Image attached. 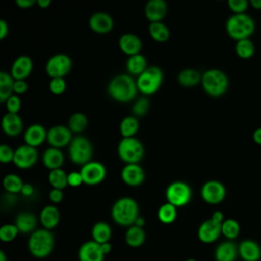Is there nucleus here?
<instances>
[{
	"label": "nucleus",
	"mask_w": 261,
	"mask_h": 261,
	"mask_svg": "<svg viewBox=\"0 0 261 261\" xmlns=\"http://www.w3.org/2000/svg\"><path fill=\"white\" fill-rule=\"evenodd\" d=\"M139 205L130 197H122L114 202L111 208V217L118 225L130 226L139 217Z\"/></svg>",
	"instance_id": "2"
},
{
	"label": "nucleus",
	"mask_w": 261,
	"mask_h": 261,
	"mask_svg": "<svg viewBox=\"0 0 261 261\" xmlns=\"http://www.w3.org/2000/svg\"><path fill=\"white\" fill-rule=\"evenodd\" d=\"M146 17L151 22L161 21L167 12V4L164 0H149L144 8Z\"/></svg>",
	"instance_id": "23"
},
{
	"label": "nucleus",
	"mask_w": 261,
	"mask_h": 261,
	"mask_svg": "<svg viewBox=\"0 0 261 261\" xmlns=\"http://www.w3.org/2000/svg\"><path fill=\"white\" fill-rule=\"evenodd\" d=\"M125 66L129 74L139 76L142 72H144L148 68L147 58L141 53L128 56Z\"/></svg>",
	"instance_id": "29"
},
{
	"label": "nucleus",
	"mask_w": 261,
	"mask_h": 261,
	"mask_svg": "<svg viewBox=\"0 0 261 261\" xmlns=\"http://www.w3.org/2000/svg\"><path fill=\"white\" fill-rule=\"evenodd\" d=\"M54 248V236L46 228H39L30 234L28 249L30 253L39 259L48 257Z\"/></svg>",
	"instance_id": "3"
},
{
	"label": "nucleus",
	"mask_w": 261,
	"mask_h": 261,
	"mask_svg": "<svg viewBox=\"0 0 261 261\" xmlns=\"http://www.w3.org/2000/svg\"><path fill=\"white\" fill-rule=\"evenodd\" d=\"M14 224L18 228L19 232L21 233H32L33 231L36 230L37 226V217L35 214L28 212V211H22L17 214L15 217Z\"/></svg>",
	"instance_id": "28"
},
{
	"label": "nucleus",
	"mask_w": 261,
	"mask_h": 261,
	"mask_svg": "<svg viewBox=\"0 0 261 261\" xmlns=\"http://www.w3.org/2000/svg\"><path fill=\"white\" fill-rule=\"evenodd\" d=\"M238 251L239 257L244 261H259L261 259V247L254 240H243L238 245Z\"/></svg>",
	"instance_id": "19"
},
{
	"label": "nucleus",
	"mask_w": 261,
	"mask_h": 261,
	"mask_svg": "<svg viewBox=\"0 0 261 261\" xmlns=\"http://www.w3.org/2000/svg\"><path fill=\"white\" fill-rule=\"evenodd\" d=\"M148 29H149L150 36L156 42L162 43V42H165L169 39V36H170L169 29L162 21L150 22Z\"/></svg>",
	"instance_id": "35"
},
{
	"label": "nucleus",
	"mask_w": 261,
	"mask_h": 261,
	"mask_svg": "<svg viewBox=\"0 0 261 261\" xmlns=\"http://www.w3.org/2000/svg\"><path fill=\"white\" fill-rule=\"evenodd\" d=\"M186 261H197L196 259H194V258H190V259H187Z\"/></svg>",
	"instance_id": "61"
},
{
	"label": "nucleus",
	"mask_w": 261,
	"mask_h": 261,
	"mask_svg": "<svg viewBox=\"0 0 261 261\" xmlns=\"http://www.w3.org/2000/svg\"><path fill=\"white\" fill-rule=\"evenodd\" d=\"M47 133L48 130L42 124L33 123L24 130V142L27 145L36 148L47 140Z\"/></svg>",
	"instance_id": "22"
},
{
	"label": "nucleus",
	"mask_w": 261,
	"mask_h": 261,
	"mask_svg": "<svg viewBox=\"0 0 261 261\" xmlns=\"http://www.w3.org/2000/svg\"><path fill=\"white\" fill-rule=\"evenodd\" d=\"M135 225L137 226H140V227H143L145 225V218L142 217V216H139L137 218V220L135 221Z\"/></svg>",
	"instance_id": "59"
},
{
	"label": "nucleus",
	"mask_w": 261,
	"mask_h": 261,
	"mask_svg": "<svg viewBox=\"0 0 261 261\" xmlns=\"http://www.w3.org/2000/svg\"><path fill=\"white\" fill-rule=\"evenodd\" d=\"M91 233L93 241H95L98 244H103L109 242L112 230L108 223L104 221H98L93 225Z\"/></svg>",
	"instance_id": "31"
},
{
	"label": "nucleus",
	"mask_w": 261,
	"mask_h": 261,
	"mask_svg": "<svg viewBox=\"0 0 261 261\" xmlns=\"http://www.w3.org/2000/svg\"><path fill=\"white\" fill-rule=\"evenodd\" d=\"M88 125V117L83 112H74L69 116L68 119V127L74 133H82Z\"/></svg>",
	"instance_id": "41"
},
{
	"label": "nucleus",
	"mask_w": 261,
	"mask_h": 261,
	"mask_svg": "<svg viewBox=\"0 0 261 261\" xmlns=\"http://www.w3.org/2000/svg\"><path fill=\"white\" fill-rule=\"evenodd\" d=\"M241 226L240 223L233 218L224 219L221 223V234L228 241H233L240 234Z\"/></svg>",
	"instance_id": "38"
},
{
	"label": "nucleus",
	"mask_w": 261,
	"mask_h": 261,
	"mask_svg": "<svg viewBox=\"0 0 261 261\" xmlns=\"http://www.w3.org/2000/svg\"><path fill=\"white\" fill-rule=\"evenodd\" d=\"M212 220H214L215 222H218V223H222L224 221V215L221 211L219 210H216L213 212V214L211 215L210 217Z\"/></svg>",
	"instance_id": "54"
},
{
	"label": "nucleus",
	"mask_w": 261,
	"mask_h": 261,
	"mask_svg": "<svg viewBox=\"0 0 261 261\" xmlns=\"http://www.w3.org/2000/svg\"><path fill=\"white\" fill-rule=\"evenodd\" d=\"M118 46L124 54L132 56L140 53L142 49V41L136 34L125 33L119 37Z\"/></svg>",
	"instance_id": "21"
},
{
	"label": "nucleus",
	"mask_w": 261,
	"mask_h": 261,
	"mask_svg": "<svg viewBox=\"0 0 261 261\" xmlns=\"http://www.w3.org/2000/svg\"><path fill=\"white\" fill-rule=\"evenodd\" d=\"M67 174L68 173H66L62 168L50 170L48 174V181L52 188L63 190L68 186Z\"/></svg>",
	"instance_id": "37"
},
{
	"label": "nucleus",
	"mask_w": 261,
	"mask_h": 261,
	"mask_svg": "<svg viewBox=\"0 0 261 261\" xmlns=\"http://www.w3.org/2000/svg\"><path fill=\"white\" fill-rule=\"evenodd\" d=\"M202 74L193 68H186L177 74V82L185 87H193L201 83Z\"/></svg>",
	"instance_id": "34"
},
{
	"label": "nucleus",
	"mask_w": 261,
	"mask_h": 261,
	"mask_svg": "<svg viewBox=\"0 0 261 261\" xmlns=\"http://www.w3.org/2000/svg\"><path fill=\"white\" fill-rule=\"evenodd\" d=\"M14 156V150L9 145L2 144L0 146V161L2 163H8L13 161Z\"/></svg>",
	"instance_id": "47"
},
{
	"label": "nucleus",
	"mask_w": 261,
	"mask_h": 261,
	"mask_svg": "<svg viewBox=\"0 0 261 261\" xmlns=\"http://www.w3.org/2000/svg\"><path fill=\"white\" fill-rule=\"evenodd\" d=\"M72 67L71 58L64 53L52 55L46 62V73L51 77H64Z\"/></svg>",
	"instance_id": "10"
},
{
	"label": "nucleus",
	"mask_w": 261,
	"mask_h": 261,
	"mask_svg": "<svg viewBox=\"0 0 261 261\" xmlns=\"http://www.w3.org/2000/svg\"><path fill=\"white\" fill-rule=\"evenodd\" d=\"M80 172L84 184L89 186H95L102 182L107 174L106 167L103 163L92 160L82 165Z\"/></svg>",
	"instance_id": "11"
},
{
	"label": "nucleus",
	"mask_w": 261,
	"mask_h": 261,
	"mask_svg": "<svg viewBox=\"0 0 261 261\" xmlns=\"http://www.w3.org/2000/svg\"><path fill=\"white\" fill-rule=\"evenodd\" d=\"M109 96L115 101L126 103L136 98L139 91L137 82L130 74H117L110 80L107 86Z\"/></svg>",
	"instance_id": "1"
},
{
	"label": "nucleus",
	"mask_w": 261,
	"mask_h": 261,
	"mask_svg": "<svg viewBox=\"0 0 261 261\" xmlns=\"http://www.w3.org/2000/svg\"><path fill=\"white\" fill-rule=\"evenodd\" d=\"M18 233H19V230L14 223L13 224H11V223L3 224L0 227V240L4 243L12 242L17 237Z\"/></svg>",
	"instance_id": "42"
},
{
	"label": "nucleus",
	"mask_w": 261,
	"mask_h": 261,
	"mask_svg": "<svg viewBox=\"0 0 261 261\" xmlns=\"http://www.w3.org/2000/svg\"><path fill=\"white\" fill-rule=\"evenodd\" d=\"M204 91L211 97H220L228 89L226 73L218 68H210L204 71L201 80Z\"/></svg>",
	"instance_id": "5"
},
{
	"label": "nucleus",
	"mask_w": 261,
	"mask_h": 261,
	"mask_svg": "<svg viewBox=\"0 0 261 261\" xmlns=\"http://www.w3.org/2000/svg\"><path fill=\"white\" fill-rule=\"evenodd\" d=\"M139 120L135 115H127L123 117L119 123V132L122 138L135 137V135L139 130Z\"/></svg>",
	"instance_id": "32"
},
{
	"label": "nucleus",
	"mask_w": 261,
	"mask_h": 261,
	"mask_svg": "<svg viewBox=\"0 0 261 261\" xmlns=\"http://www.w3.org/2000/svg\"><path fill=\"white\" fill-rule=\"evenodd\" d=\"M226 196V189L224 185L216 179H210L204 182L201 188L202 199L211 205L221 203Z\"/></svg>",
	"instance_id": "12"
},
{
	"label": "nucleus",
	"mask_w": 261,
	"mask_h": 261,
	"mask_svg": "<svg viewBox=\"0 0 261 261\" xmlns=\"http://www.w3.org/2000/svg\"><path fill=\"white\" fill-rule=\"evenodd\" d=\"M38 160V151L35 147L29 146L27 144L18 146L14 150L13 163L18 168H30Z\"/></svg>",
	"instance_id": "14"
},
{
	"label": "nucleus",
	"mask_w": 261,
	"mask_h": 261,
	"mask_svg": "<svg viewBox=\"0 0 261 261\" xmlns=\"http://www.w3.org/2000/svg\"><path fill=\"white\" fill-rule=\"evenodd\" d=\"M198 239L204 244H211L221 236V223L215 222L211 218L203 221L198 228Z\"/></svg>",
	"instance_id": "15"
},
{
	"label": "nucleus",
	"mask_w": 261,
	"mask_h": 261,
	"mask_svg": "<svg viewBox=\"0 0 261 261\" xmlns=\"http://www.w3.org/2000/svg\"><path fill=\"white\" fill-rule=\"evenodd\" d=\"M14 79L6 71L0 72V101L5 103L7 99L13 95V84Z\"/></svg>",
	"instance_id": "33"
},
{
	"label": "nucleus",
	"mask_w": 261,
	"mask_h": 261,
	"mask_svg": "<svg viewBox=\"0 0 261 261\" xmlns=\"http://www.w3.org/2000/svg\"><path fill=\"white\" fill-rule=\"evenodd\" d=\"M49 89L51 93L55 95H60L66 90V82L64 77H53L49 82Z\"/></svg>",
	"instance_id": "44"
},
{
	"label": "nucleus",
	"mask_w": 261,
	"mask_h": 261,
	"mask_svg": "<svg viewBox=\"0 0 261 261\" xmlns=\"http://www.w3.org/2000/svg\"><path fill=\"white\" fill-rule=\"evenodd\" d=\"M238 257V246L232 241H223L215 248L214 258L216 261H236Z\"/></svg>",
	"instance_id": "25"
},
{
	"label": "nucleus",
	"mask_w": 261,
	"mask_h": 261,
	"mask_svg": "<svg viewBox=\"0 0 261 261\" xmlns=\"http://www.w3.org/2000/svg\"><path fill=\"white\" fill-rule=\"evenodd\" d=\"M227 5L229 9L233 12V14H239L246 13V10L250 3L247 0H228Z\"/></svg>",
	"instance_id": "45"
},
{
	"label": "nucleus",
	"mask_w": 261,
	"mask_h": 261,
	"mask_svg": "<svg viewBox=\"0 0 261 261\" xmlns=\"http://www.w3.org/2000/svg\"><path fill=\"white\" fill-rule=\"evenodd\" d=\"M24 182L21 177L15 173H8L3 178V187L9 194H17L21 192Z\"/></svg>",
	"instance_id": "39"
},
{
	"label": "nucleus",
	"mask_w": 261,
	"mask_h": 261,
	"mask_svg": "<svg viewBox=\"0 0 261 261\" xmlns=\"http://www.w3.org/2000/svg\"><path fill=\"white\" fill-rule=\"evenodd\" d=\"M40 221L43 225V228L51 230L52 228L56 227L60 220V213L56 206L54 205H47L45 206L40 212Z\"/></svg>",
	"instance_id": "26"
},
{
	"label": "nucleus",
	"mask_w": 261,
	"mask_h": 261,
	"mask_svg": "<svg viewBox=\"0 0 261 261\" xmlns=\"http://www.w3.org/2000/svg\"><path fill=\"white\" fill-rule=\"evenodd\" d=\"M0 261H7V258H6V255L3 251H0Z\"/></svg>",
	"instance_id": "60"
},
{
	"label": "nucleus",
	"mask_w": 261,
	"mask_h": 261,
	"mask_svg": "<svg viewBox=\"0 0 261 261\" xmlns=\"http://www.w3.org/2000/svg\"><path fill=\"white\" fill-rule=\"evenodd\" d=\"M8 23L4 19H0V39H4L8 35Z\"/></svg>",
	"instance_id": "51"
},
{
	"label": "nucleus",
	"mask_w": 261,
	"mask_h": 261,
	"mask_svg": "<svg viewBox=\"0 0 261 261\" xmlns=\"http://www.w3.org/2000/svg\"><path fill=\"white\" fill-rule=\"evenodd\" d=\"M114 21L110 14L103 11L93 13L89 18V27L98 34H106L113 29Z\"/></svg>",
	"instance_id": "17"
},
{
	"label": "nucleus",
	"mask_w": 261,
	"mask_h": 261,
	"mask_svg": "<svg viewBox=\"0 0 261 261\" xmlns=\"http://www.w3.org/2000/svg\"><path fill=\"white\" fill-rule=\"evenodd\" d=\"M253 141L256 144L261 145V127H258L253 132Z\"/></svg>",
	"instance_id": "55"
},
{
	"label": "nucleus",
	"mask_w": 261,
	"mask_h": 261,
	"mask_svg": "<svg viewBox=\"0 0 261 261\" xmlns=\"http://www.w3.org/2000/svg\"><path fill=\"white\" fill-rule=\"evenodd\" d=\"M49 199L54 204L60 203L63 199V190L52 188L49 192Z\"/></svg>",
	"instance_id": "49"
},
{
	"label": "nucleus",
	"mask_w": 261,
	"mask_h": 261,
	"mask_svg": "<svg viewBox=\"0 0 261 261\" xmlns=\"http://www.w3.org/2000/svg\"><path fill=\"white\" fill-rule=\"evenodd\" d=\"M163 81V72L156 65L148 66L136 80L138 89L144 95H152L158 91Z\"/></svg>",
	"instance_id": "7"
},
{
	"label": "nucleus",
	"mask_w": 261,
	"mask_h": 261,
	"mask_svg": "<svg viewBox=\"0 0 261 261\" xmlns=\"http://www.w3.org/2000/svg\"><path fill=\"white\" fill-rule=\"evenodd\" d=\"M83 181V177L80 171H71L67 174V184L70 187H79L80 185H82Z\"/></svg>",
	"instance_id": "48"
},
{
	"label": "nucleus",
	"mask_w": 261,
	"mask_h": 261,
	"mask_svg": "<svg viewBox=\"0 0 261 261\" xmlns=\"http://www.w3.org/2000/svg\"><path fill=\"white\" fill-rule=\"evenodd\" d=\"M28 91V84L24 80H15L13 84V93L16 95L23 94Z\"/></svg>",
	"instance_id": "50"
},
{
	"label": "nucleus",
	"mask_w": 261,
	"mask_h": 261,
	"mask_svg": "<svg viewBox=\"0 0 261 261\" xmlns=\"http://www.w3.org/2000/svg\"><path fill=\"white\" fill-rule=\"evenodd\" d=\"M1 126L7 136L14 137L21 133L23 128V122L18 113L6 112L2 117Z\"/></svg>",
	"instance_id": "24"
},
{
	"label": "nucleus",
	"mask_w": 261,
	"mask_h": 261,
	"mask_svg": "<svg viewBox=\"0 0 261 261\" xmlns=\"http://www.w3.org/2000/svg\"><path fill=\"white\" fill-rule=\"evenodd\" d=\"M149 106H150V102H149L148 98L140 97L134 103V105L132 107V112L136 117L144 116L145 114H147V112L149 110Z\"/></svg>",
	"instance_id": "43"
},
{
	"label": "nucleus",
	"mask_w": 261,
	"mask_h": 261,
	"mask_svg": "<svg viewBox=\"0 0 261 261\" xmlns=\"http://www.w3.org/2000/svg\"><path fill=\"white\" fill-rule=\"evenodd\" d=\"M176 216H177V208L168 202L162 204L157 211V217L159 221L164 224L172 223L175 220Z\"/></svg>",
	"instance_id": "36"
},
{
	"label": "nucleus",
	"mask_w": 261,
	"mask_h": 261,
	"mask_svg": "<svg viewBox=\"0 0 261 261\" xmlns=\"http://www.w3.org/2000/svg\"><path fill=\"white\" fill-rule=\"evenodd\" d=\"M15 3H16V5L19 6L20 8H30V7H32L35 3H37V1H35V0H16Z\"/></svg>",
	"instance_id": "53"
},
{
	"label": "nucleus",
	"mask_w": 261,
	"mask_h": 261,
	"mask_svg": "<svg viewBox=\"0 0 261 261\" xmlns=\"http://www.w3.org/2000/svg\"><path fill=\"white\" fill-rule=\"evenodd\" d=\"M249 3L254 9H261V0H250Z\"/></svg>",
	"instance_id": "58"
},
{
	"label": "nucleus",
	"mask_w": 261,
	"mask_h": 261,
	"mask_svg": "<svg viewBox=\"0 0 261 261\" xmlns=\"http://www.w3.org/2000/svg\"><path fill=\"white\" fill-rule=\"evenodd\" d=\"M42 161L44 165L50 170L61 168L64 162V155L60 149L49 147L44 151L42 155Z\"/></svg>",
	"instance_id": "27"
},
{
	"label": "nucleus",
	"mask_w": 261,
	"mask_h": 261,
	"mask_svg": "<svg viewBox=\"0 0 261 261\" xmlns=\"http://www.w3.org/2000/svg\"><path fill=\"white\" fill-rule=\"evenodd\" d=\"M72 140V132L68 126L57 124L48 129L47 133V142L51 147L62 148L66 145H69Z\"/></svg>",
	"instance_id": "13"
},
{
	"label": "nucleus",
	"mask_w": 261,
	"mask_h": 261,
	"mask_svg": "<svg viewBox=\"0 0 261 261\" xmlns=\"http://www.w3.org/2000/svg\"><path fill=\"white\" fill-rule=\"evenodd\" d=\"M120 176L127 186L138 187L145 180L146 174L143 167L138 163H128L122 167Z\"/></svg>",
	"instance_id": "16"
},
{
	"label": "nucleus",
	"mask_w": 261,
	"mask_h": 261,
	"mask_svg": "<svg viewBox=\"0 0 261 261\" xmlns=\"http://www.w3.org/2000/svg\"><path fill=\"white\" fill-rule=\"evenodd\" d=\"M125 243L133 248H138L145 243L146 240V232L143 227L137 225H130L126 229L125 236Z\"/></svg>",
	"instance_id": "30"
},
{
	"label": "nucleus",
	"mask_w": 261,
	"mask_h": 261,
	"mask_svg": "<svg viewBox=\"0 0 261 261\" xmlns=\"http://www.w3.org/2000/svg\"><path fill=\"white\" fill-rule=\"evenodd\" d=\"M37 4H38L41 8H47L48 6H50L51 1H50V0H37Z\"/></svg>",
	"instance_id": "57"
},
{
	"label": "nucleus",
	"mask_w": 261,
	"mask_h": 261,
	"mask_svg": "<svg viewBox=\"0 0 261 261\" xmlns=\"http://www.w3.org/2000/svg\"><path fill=\"white\" fill-rule=\"evenodd\" d=\"M5 105H6L7 112L18 113L21 106V101L16 94H13L7 99V101L5 102Z\"/></svg>",
	"instance_id": "46"
},
{
	"label": "nucleus",
	"mask_w": 261,
	"mask_h": 261,
	"mask_svg": "<svg viewBox=\"0 0 261 261\" xmlns=\"http://www.w3.org/2000/svg\"><path fill=\"white\" fill-rule=\"evenodd\" d=\"M79 261H104L105 255L102 253L100 244L95 241H87L81 245L77 252Z\"/></svg>",
	"instance_id": "18"
},
{
	"label": "nucleus",
	"mask_w": 261,
	"mask_h": 261,
	"mask_svg": "<svg viewBox=\"0 0 261 261\" xmlns=\"http://www.w3.org/2000/svg\"><path fill=\"white\" fill-rule=\"evenodd\" d=\"M93 155V146L90 140L84 136H75L68 145V156L70 160L80 165L91 161Z\"/></svg>",
	"instance_id": "8"
},
{
	"label": "nucleus",
	"mask_w": 261,
	"mask_h": 261,
	"mask_svg": "<svg viewBox=\"0 0 261 261\" xmlns=\"http://www.w3.org/2000/svg\"><path fill=\"white\" fill-rule=\"evenodd\" d=\"M33 69V60L28 55H20L15 58L11 65L10 74L14 80H25Z\"/></svg>",
	"instance_id": "20"
},
{
	"label": "nucleus",
	"mask_w": 261,
	"mask_h": 261,
	"mask_svg": "<svg viewBox=\"0 0 261 261\" xmlns=\"http://www.w3.org/2000/svg\"><path fill=\"white\" fill-rule=\"evenodd\" d=\"M165 196L168 203L178 208L189 204L192 198V190L186 181L175 180L168 185Z\"/></svg>",
	"instance_id": "9"
},
{
	"label": "nucleus",
	"mask_w": 261,
	"mask_h": 261,
	"mask_svg": "<svg viewBox=\"0 0 261 261\" xmlns=\"http://www.w3.org/2000/svg\"><path fill=\"white\" fill-rule=\"evenodd\" d=\"M255 21L247 13L230 15L225 23L227 35L236 41L249 39L255 31Z\"/></svg>",
	"instance_id": "4"
},
{
	"label": "nucleus",
	"mask_w": 261,
	"mask_h": 261,
	"mask_svg": "<svg viewBox=\"0 0 261 261\" xmlns=\"http://www.w3.org/2000/svg\"><path fill=\"white\" fill-rule=\"evenodd\" d=\"M234 50L237 55L242 59H249L255 53V45L251 39H243L236 42Z\"/></svg>",
	"instance_id": "40"
},
{
	"label": "nucleus",
	"mask_w": 261,
	"mask_h": 261,
	"mask_svg": "<svg viewBox=\"0 0 261 261\" xmlns=\"http://www.w3.org/2000/svg\"><path fill=\"white\" fill-rule=\"evenodd\" d=\"M118 157L128 163H138L142 160L145 154V148L142 142L135 138H122L117 146Z\"/></svg>",
	"instance_id": "6"
},
{
	"label": "nucleus",
	"mask_w": 261,
	"mask_h": 261,
	"mask_svg": "<svg viewBox=\"0 0 261 261\" xmlns=\"http://www.w3.org/2000/svg\"><path fill=\"white\" fill-rule=\"evenodd\" d=\"M100 248H101L102 253H103L105 256H106L107 254H109V253L111 252V249H112L111 244H110L109 242H107V243H103V244H100Z\"/></svg>",
	"instance_id": "56"
},
{
	"label": "nucleus",
	"mask_w": 261,
	"mask_h": 261,
	"mask_svg": "<svg viewBox=\"0 0 261 261\" xmlns=\"http://www.w3.org/2000/svg\"><path fill=\"white\" fill-rule=\"evenodd\" d=\"M34 191H35V189H34L33 185H31V184H29V182H24V185H23V187H22L20 193H21L23 196H25V197H31V196L34 194Z\"/></svg>",
	"instance_id": "52"
}]
</instances>
